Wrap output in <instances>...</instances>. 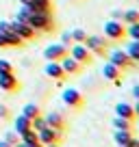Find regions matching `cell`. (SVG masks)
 <instances>
[{
  "mask_svg": "<svg viewBox=\"0 0 139 147\" xmlns=\"http://www.w3.org/2000/svg\"><path fill=\"white\" fill-rule=\"evenodd\" d=\"M61 63V67H63V71H65V76H78L80 71H83V65L78 63V61L74 59V56H63V59L59 61Z\"/></svg>",
  "mask_w": 139,
  "mask_h": 147,
  "instance_id": "cell-13",
  "label": "cell"
},
{
  "mask_svg": "<svg viewBox=\"0 0 139 147\" xmlns=\"http://www.w3.org/2000/svg\"><path fill=\"white\" fill-rule=\"evenodd\" d=\"M85 46L89 48L96 59H104L109 54V43H107V37H98V35H87L85 39Z\"/></svg>",
  "mask_w": 139,
  "mask_h": 147,
  "instance_id": "cell-2",
  "label": "cell"
},
{
  "mask_svg": "<svg viewBox=\"0 0 139 147\" xmlns=\"http://www.w3.org/2000/svg\"><path fill=\"white\" fill-rule=\"evenodd\" d=\"M122 22L128 26V24H137L139 22V9H128V11H124V20Z\"/></svg>",
  "mask_w": 139,
  "mask_h": 147,
  "instance_id": "cell-23",
  "label": "cell"
},
{
  "mask_svg": "<svg viewBox=\"0 0 139 147\" xmlns=\"http://www.w3.org/2000/svg\"><path fill=\"white\" fill-rule=\"evenodd\" d=\"M44 147H59V143H52V145H44Z\"/></svg>",
  "mask_w": 139,
  "mask_h": 147,
  "instance_id": "cell-40",
  "label": "cell"
},
{
  "mask_svg": "<svg viewBox=\"0 0 139 147\" xmlns=\"http://www.w3.org/2000/svg\"><path fill=\"white\" fill-rule=\"evenodd\" d=\"M104 37L109 41H122L126 39V26L124 22H117V20H109L104 24Z\"/></svg>",
  "mask_w": 139,
  "mask_h": 147,
  "instance_id": "cell-3",
  "label": "cell"
},
{
  "mask_svg": "<svg viewBox=\"0 0 139 147\" xmlns=\"http://www.w3.org/2000/svg\"><path fill=\"white\" fill-rule=\"evenodd\" d=\"M31 13H33V11L28 9L26 5H22V9L18 11V20H22V22H26V20H28V15H31Z\"/></svg>",
  "mask_w": 139,
  "mask_h": 147,
  "instance_id": "cell-27",
  "label": "cell"
},
{
  "mask_svg": "<svg viewBox=\"0 0 139 147\" xmlns=\"http://www.w3.org/2000/svg\"><path fill=\"white\" fill-rule=\"evenodd\" d=\"M0 147H13V145H9V143H7L5 138H2V141H0Z\"/></svg>",
  "mask_w": 139,
  "mask_h": 147,
  "instance_id": "cell-38",
  "label": "cell"
},
{
  "mask_svg": "<svg viewBox=\"0 0 139 147\" xmlns=\"http://www.w3.org/2000/svg\"><path fill=\"white\" fill-rule=\"evenodd\" d=\"M61 97H63V104L67 106V108H72V110H83L85 108V97L80 95V91H76V89H65Z\"/></svg>",
  "mask_w": 139,
  "mask_h": 147,
  "instance_id": "cell-5",
  "label": "cell"
},
{
  "mask_svg": "<svg viewBox=\"0 0 139 147\" xmlns=\"http://www.w3.org/2000/svg\"><path fill=\"white\" fill-rule=\"evenodd\" d=\"M102 76H104L109 82H113V84H122V78H124V69L115 67L113 63H104V67H102Z\"/></svg>",
  "mask_w": 139,
  "mask_h": 147,
  "instance_id": "cell-12",
  "label": "cell"
},
{
  "mask_svg": "<svg viewBox=\"0 0 139 147\" xmlns=\"http://www.w3.org/2000/svg\"><path fill=\"white\" fill-rule=\"evenodd\" d=\"M37 136H39V143H42V145L61 143V132H57V130H52V128H44L42 132H37Z\"/></svg>",
  "mask_w": 139,
  "mask_h": 147,
  "instance_id": "cell-15",
  "label": "cell"
},
{
  "mask_svg": "<svg viewBox=\"0 0 139 147\" xmlns=\"http://www.w3.org/2000/svg\"><path fill=\"white\" fill-rule=\"evenodd\" d=\"M70 56H74L83 67L93 65V61H96V56L89 52V48L85 46V43H74V46H70Z\"/></svg>",
  "mask_w": 139,
  "mask_h": 147,
  "instance_id": "cell-4",
  "label": "cell"
},
{
  "mask_svg": "<svg viewBox=\"0 0 139 147\" xmlns=\"http://www.w3.org/2000/svg\"><path fill=\"white\" fill-rule=\"evenodd\" d=\"M133 125H135V121L122 119V117H117V115H115V119H113V128L115 130H130V132H133Z\"/></svg>",
  "mask_w": 139,
  "mask_h": 147,
  "instance_id": "cell-22",
  "label": "cell"
},
{
  "mask_svg": "<svg viewBox=\"0 0 139 147\" xmlns=\"http://www.w3.org/2000/svg\"><path fill=\"white\" fill-rule=\"evenodd\" d=\"M72 43H74V41H72V35H70V32H63V46H72Z\"/></svg>",
  "mask_w": 139,
  "mask_h": 147,
  "instance_id": "cell-31",
  "label": "cell"
},
{
  "mask_svg": "<svg viewBox=\"0 0 139 147\" xmlns=\"http://www.w3.org/2000/svg\"><path fill=\"white\" fill-rule=\"evenodd\" d=\"M109 63H113L115 67H120V69H130V67L137 65L128 54H126V50H113V52H109Z\"/></svg>",
  "mask_w": 139,
  "mask_h": 147,
  "instance_id": "cell-8",
  "label": "cell"
},
{
  "mask_svg": "<svg viewBox=\"0 0 139 147\" xmlns=\"http://www.w3.org/2000/svg\"><path fill=\"white\" fill-rule=\"evenodd\" d=\"M37 32H55L57 30V22H55V13H44V11H33L26 20Z\"/></svg>",
  "mask_w": 139,
  "mask_h": 147,
  "instance_id": "cell-1",
  "label": "cell"
},
{
  "mask_svg": "<svg viewBox=\"0 0 139 147\" xmlns=\"http://www.w3.org/2000/svg\"><path fill=\"white\" fill-rule=\"evenodd\" d=\"M24 145H26V147H44L39 141H28V143H24Z\"/></svg>",
  "mask_w": 139,
  "mask_h": 147,
  "instance_id": "cell-34",
  "label": "cell"
},
{
  "mask_svg": "<svg viewBox=\"0 0 139 147\" xmlns=\"http://www.w3.org/2000/svg\"><path fill=\"white\" fill-rule=\"evenodd\" d=\"M9 117H11V110L5 104H0V119H9Z\"/></svg>",
  "mask_w": 139,
  "mask_h": 147,
  "instance_id": "cell-30",
  "label": "cell"
},
{
  "mask_svg": "<svg viewBox=\"0 0 139 147\" xmlns=\"http://www.w3.org/2000/svg\"><path fill=\"white\" fill-rule=\"evenodd\" d=\"M113 20L122 22V20H124V11H113Z\"/></svg>",
  "mask_w": 139,
  "mask_h": 147,
  "instance_id": "cell-33",
  "label": "cell"
},
{
  "mask_svg": "<svg viewBox=\"0 0 139 147\" xmlns=\"http://www.w3.org/2000/svg\"><path fill=\"white\" fill-rule=\"evenodd\" d=\"M126 54H128L135 63H139V41L130 39V43H126Z\"/></svg>",
  "mask_w": 139,
  "mask_h": 147,
  "instance_id": "cell-21",
  "label": "cell"
},
{
  "mask_svg": "<svg viewBox=\"0 0 139 147\" xmlns=\"http://www.w3.org/2000/svg\"><path fill=\"white\" fill-rule=\"evenodd\" d=\"M70 35H72V41L74 43H85V39H87V32H85L83 28H74Z\"/></svg>",
  "mask_w": 139,
  "mask_h": 147,
  "instance_id": "cell-24",
  "label": "cell"
},
{
  "mask_svg": "<svg viewBox=\"0 0 139 147\" xmlns=\"http://www.w3.org/2000/svg\"><path fill=\"white\" fill-rule=\"evenodd\" d=\"M22 115H24V117H28V119L33 121L35 117L42 115V106H39V104H26V106L22 108Z\"/></svg>",
  "mask_w": 139,
  "mask_h": 147,
  "instance_id": "cell-20",
  "label": "cell"
},
{
  "mask_svg": "<svg viewBox=\"0 0 139 147\" xmlns=\"http://www.w3.org/2000/svg\"><path fill=\"white\" fill-rule=\"evenodd\" d=\"M0 32L5 35V39H7V43H9V48H22L24 43V39L18 35V32L13 30V26H11V22H0Z\"/></svg>",
  "mask_w": 139,
  "mask_h": 147,
  "instance_id": "cell-7",
  "label": "cell"
},
{
  "mask_svg": "<svg viewBox=\"0 0 139 147\" xmlns=\"http://www.w3.org/2000/svg\"><path fill=\"white\" fill-rule=\"evenodd\" d=\"M67 54H70V48L63 46V43H50V46L44 50V59L46 61H61Z\"/></svg>",
  "mask_w": 139,
  "mask_h": 147,
  "instance_id": "cell-10",
  "label": "cell"
},
{
  "mask_svg": "<svg viewBox=\"0 0 139 147\" xmlns=\"http://www.w3.org/2000/svg\"><path fill=\"white\" fill-rule=\"evenodd\" d=\"M11 26H13V30L22 37L24 41H33V39H37V37H39V32L35 30L31 24H28V22H22V20H18V18L11 22Z\"/></svg>",
  "mask_w": 139,
  "mask_h": 147,
  "instance_id": "cell-6",
  "label": "cell"
},
{
  "mask_svg": "<svg viewBox=\"0 0 139 147\" xmlns=\"http://www.w3.org/2000/svg\"><path fill=\"white\" fill-rule=\"evenodd\" d=\"M0 48H9V43H7V39H5L2 32H0Z\"/></svg>",
  "mask_w": 139,
  "mask_h": 147,
  "instance_id": "cell-35",
  "label": "cell"
},
{
  "mask_svg": "<svg viewBox=\"0 0 139 147\" xmlns=\"http://www.w3.org/2000/svg\"><path fill=\"white\" fill-rule=\"evenodd\" d=\"M124 147H139V138H135V136H130V141L126 143Z\"/></svg>",
  "mask_w": 139,
  "mask_h": 147,
  "instance_id": "cell-32",
  "label": "cell"
},
{
  "mask_svg": "<svg viewBox=\"0 0 139 147\" xmlns=\"http://www.w3.org/2000/svg\"><path fill=\"white\" fill-rule=\"evenodd\" d=\"M7 71H13V65H11L9 61L0 59V74H7Z\"/></svg>",
  "mask_w": 139,
  "mask_h": 147,
  "instance_id": "cell-28",
  "label": "cell"
},
{
  "mask_svg": "<svg viewBox=\"0 0 139 147\" xmlns=\"http://www.w3.org/2000/svg\"><path fill=\"white\" fill-rule=\"evenodd\" d=\"M133 108H135V115H137V119H139V100H137V104H135Z\"/></svg>",
  "mask_w": 139,
  "mask_h": 147,
  "instance_id": "cell-37",
  "label": "cell"
},
{
  "mask_svg": "<svg viewBox=\"0 0 139 147\" xmlns=\"http://www.w3.org/2000/svg\"><path fill=\"white\" fill-rule=\"evenodd\" d=\"M126 37H130V39L139 41V22L137 24H128V28H126Z\"/></svg>",
  "mask_w": 139,
  "mask_h": 147,
  "instance_id": "cell-26",
  "label": "cell"
},
{
  "mask_svg": "<svg viewBox=\"0 0 139 147\" xmlns=\"http://www.w3.org/2000/svg\"><path fill=\"white\" fill-rule=\"evenodd\" d=\"M130 136H133L130 130H115V132H113V141H115L120 147H124L126 143L130 141Z\"/></svg>",
  "mask_w": 139,
  "mask_h": 147,
  "instance_id": "cell-19",
  "label": "cell"
},
{
  "mask_svg": "<svg viewBox=\"0 0 139 147\" xmlns=\"http://www.w3.org/2000/svg\"><path fill=\"white\" fill-rule=\"evenodd\" d=\"M115 115L122 117V119H128V121H135V119H137L135 108H133L130 104H126V102H120V104L115 106Z\"/></svg>",
  "mask_w": 139,
  "mask_h": 147,
  "instance_id": "cell-17",
  "label": "cell"
},
{
  "mask_svg": "<svg viewBox=\"0 0 139 147\" xmlns=\"http://www.w3.org/2000/svg\"><path fill=\"white\" fill-rule=\"evenodd\" d=\"M133 95L139 100V84H137V87H133Z\"/></svg>",
  "mask_w": 139,
  "mask_h": 147,
  "instance_id": "cell-36",
  "label": "cell"
},
{
  "mask_svg": "<svg viewBox=\"0 0 139 147\" xmlns=\"http://www.w3.org/2000/svg\"><path fill=\"white\" fill-rule=\"evenodd\" d=\"M31 123H33V130H35V132H42L44 128H48V123H46V119H44V115L35 117V119H33Z\"/></svg>",
  "mask_w": 139,
  "mask_h": 147,
  "instance_id": "cell-25",
  "label": "cell"
},
{
  "mask_svg": "<svg viewBox=\"0 0 139 147\" xmlns=\"http://www.w3.org/2000/svg\"><path fill=\"white\" fill-rule=\"evenodd\" d=\"M0 89L7 93H15L22 89V82L18 80V76L13 71H7V74H0Z\"/></svg>",
  "mask_w": 139,
  "mask_h": 147,
  "instance_id": "cell-9",
  "label": "cell"
},
{
  "mask_svg": "<svg viewBox=\"0 0 139 147\" xmlns=\"http://www.w3.org/2000/svg\"><path fill=\"white\" fill-rule=\"evenodd\" d=\"M44 74H46L48 78H52V80H57V82H63L67 76H65V71H63V67H61V63L59 61H48L46 63V67H44Z\"/></svg>",
  "mask_w": 139,
  "mask_h": 147,
  "instance_id": "cell-11",
  "label": "cell"
},
{
  "mask_svg": "<svg viewBox=\"0 0 139 147\" xmlns=\"http://www.w3.org/2000/svg\"><path fill=\"white\" fill-rule=\"evenodd\" d=\"M26 7L31 11H44V13H55V7H52V0H28Z\"/></svg>",
  "mask_w": 139,
  "mask_h": 147,
  "instance_id": "cell-16",
  "label": "cell"
},
{
  "mask_svg": "<svg viewBox=\"0 0 139 147\" xmlns=\"http://www.w3.org/2000/svg\"><path fill=\"white\" fill-rule=\"evenodd\" d=\"M44 119H46L48 128L57 130V132H61V134H63V130L67 128V123H65V119H63V115H61V113H46V115H44Z\"/></svg>",
  "mask_w": 139,
  "mask_h": 147,
  "instance_id": "cell-14",
  "label": "cell"
},
{
  "mask_svg": "<svg viewBox=\"0 0 139 147\" xmlns=\"http://www.w3.org/2000/svg\"><path fill=\"white\" fill-rule=\"evenodd\" d=\"M13 147H26V145H24V143H22V141H20V143H15V145H13Z\"/></svg>",
  "mask_w": 139,
  "mask_h": 147,
  "instance_id": "cell-39",
  "label": "cell"
},
{
  "mask_svg": "<svg viewBox=\"0 0 139 147\" xmlns=\"http://www.w3.org/2000/svg\"><path fill=\"white\" fill-rule=\"evenodd\" d=\"M13 123H15V132H18V134H24L26 130H31V128H33L31 119H28V117H24V115H18Z\"/></svg>",
  "mask_w": 139,
  "mask_h": 147,
  "instance_id": "cell-18",
  "label": "cell"
},
{
  "mask_svg": "<svg viewBox=\"0 0 139 147\" xmlns=\"http://www.w3.org/2000/svg\"><path fill=\"white\" fill-rule=\"evenodd\" d=\"M5 141L9 143V145H15V143H20V134L18 132H15V134L11 132V134H7V136H5Z\"/></svg>",
  "mask_w": 139,
  "mask_h": 147,
  "instance_id": "cell-29",
  "label": "cell"
}]
</instances>
